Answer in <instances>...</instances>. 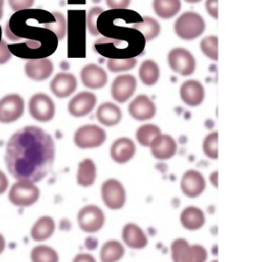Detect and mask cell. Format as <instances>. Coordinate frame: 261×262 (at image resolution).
Wrapping results in <instances>:
<instances>
[{"instance_id":"obj_24","label":"cell","mask_w":261,"mask_h":262,"mask_svg":"<svg viewBox=\"0 0 261 262\" xmlns=\"http://www.w3.org/2000/svg\"><path fill=\"white\" fill-rule=\"evenodd\" d=\"M180 221L186 230L197 231L204 226L205 214L200 208L196 206H189L182 211Z\"/></svg>"},{"instance_id":"obj_4","label":"cell","mask_w":261,"mask_h":262,"mask_svg":"<svg viewBox=\"0 0 261 262\" xmlns=\"http://www.w3.org/2000/svg\"><path fill=\"white\" fill-rule=\"evenodd\" d=\"M40 197V190L35 183L28 180H17L9 190L8 199L17 207H29Z\"/></svg>"},{"instance_id":"obj_46","label":"cell","mask_w":261,"mask_h":262,"mask_svg":"<svg viewBox=\"0 0 261 262\" xmlns=\"http://www.w3.org/2000/svg\"><path fill=\"white\" fill-rule=\"evenodd\" d=\"M3 5H4V0H0V19L3 14Z\"/></svg>"},{"instance_id":"obj_19","label":"cell","mask_w":261,"mask_h":262,"mask_svg":"<svg viewBox=\"0 0 261 262\" xmlns=\"http://www.w3.org/2000/svg\"><path fill=\"white\" fill-rule=\"evenodd\" d=\"M178 145L176 140L166 134H160L150 145V150L154 158L158 160H167L177 153Z\"/></svg>"},{"instance_id":"obj_13","label":"cell","mask_w":261,"mask_h":262,"mask_svg":"<svg viewBox=\"0 0 261 262\" xmlns=\"http://www.w3.org/2000/svg\"><path fill=\"white\" fill-rule=\"evenodd\" d=\"M137 88V80L134 76L126 74L117 77L112 84V96L119 103L127 102Z\"/></svg>"},{"instance_id":"obj_36","label":"cell","mask_w":261,"mask_h":262,"mask_svg":"<svg viewBox=\"0 0 261 262\" xmlns=\"http://www.w3.org/2000/svg\"><path fill=\"white\" fill-rule=\"evenodd\" d=\"M137 66L136 58H108L107 60V69L112 73H122L133 70Z\"/></svg>"},{"instance_id":"obj_38","label":"cell","mask_w":261,"mask_h":262,"mask_svg":"<svg viewBox=\"0 0 261 262\" xmlns=\"http://www.w3.org/2000/svg\"><path fill=\"white\" fill-rule=\"evenodd\" d=\"M35 0H8L9 6L13 11L28 10L34 5Z\"/></svg>"},{"instance_id":"obj_40","label":"cell","mask_w":261,"mask_h":262,"mask_svg":"<svg viewBox=\"0 0 261 262\" xmlns=\"http://www.w3.org/2000/svg\"><path fill=\"white\" fill-rule=\"evenodd\" d=\"M132 0H105L106 5L112 9H126Z\"/></svg>"},{"instance_id":"obj_21","label":"cell","mask_w":261,"mask_h":262,"mask_svg":"<svg viewBox=\"0 0 261 262\" xmlns=\"http://www.w3.org/2000/svg\"><path fill=\"white\" fill-rule=\"evenodd\" d=\"M136 153V145L130 138L123 137L116 140L111 147V156L119 164L129 162Z\"/></svg>"},{"instance_id":"obj_14","label":"cell","mask_w":261,"mask_h":262,"mask_svg":"<svg viewBox=\"0 0 261 262\" xmlns=\"http://www.w3.org/2000/svg\"><path fill=\"white\" fill-rule=\"evenodd\" d=\"M206 188V182L201 172L195 169L188 170L181 180L182 192L189 198L200 196Z\"/></svg>"},{"instance_id":"obj_29","label":"cell","mask_w":261,"mask_h":262,"mask_svg":"<svg viewBox=\"0 0 261 262\" xmlns=\"http://www.w3.org/2000/svg\"><path fill=\"white\" fill-rule=\"evenodd\" d=\"M126 249L124 245L116 240L107 241L103 244L100 251L101 262H119L125 256Z\"/></svg>"},{"instance_id":"obj_26","label":"cell","mask_w":261,"mask_h":262,"mask_svg":"<svg viewBox=\"0 0 261 262\" xmlns=\"http://www.w3.org/2000/svg\"><path fill=\"white\" fill-rule=\"evenodd\" d=\"M97 178V167L91 158H86L79 163L77 171V183L84 187L92 186Z\"/></svg>"},{"instance_id":"obj_3","label":"cell","mask_w":261,"mask_h":262,"mask_svg":"<svg viewBox=\"0 0 261 262\" xmlns=\"http://www.w3.org/2000/svg\"><path fill=\"white\" fill-rule=\"evenodd\" d=\"M205 27L204 18L199 13L187 11L177 18L175 32L180 39L191 41L200 37L204 33Z\"/></svg>"},{"instance_id":"obj_16","label":"cell","mask_w":261,"mask_h":262,"mask_svg":"<svg viewBox=\"0 0 261 262\" xmlns=\"http://www.w3.org/2000/svg\"><path fill=\"white\" fill-rule=\"evenodd\" d=\"M129 114L136 121H149L156 115V105L147 95H139L130 102Z\"/></svg>"},{"instance_id":"obj_33","label":"cell","mask_w":261,"mask_h":262,"mask_svg":"<svg viewBox=\"0 0 261 262\" xmlns=\"http://www.w3.org/2000/svg\"><path fill=\"white\" fill-rule=\"evenodd\" d=\"M55 18L51 21L44 24V28L51 31L58 40H62L67 34V21L64 16L57 11L53 12Z\"/></svg>"},{"instance_id":"obj_44","label":"cell","mask_w":261,"mask_h":262,"mask_svg":"<svg viewBox=\"0 0 261 262\" xmlns=\"http://www.w3.org/2000/svg\"><path fill=\"white\" fill-rule=\"evenodd\" d=\"M210 181H211V183H213V185H214L215 187H217V171L211 173V176H210Z\"/></svg>"},{"instance_id":"obj_41","label":"cell","mask_w":261,"mask_h":262,"mask_svg":"<svg viewBox=\"0 0 261 262\" xmlns=\"http://www.w3.org/2000/svg\"><path fill=\"white\" fill-rule=\"evenodd\" d=\"M217 2H219V0H206V2H205V7H206L208 14L215 19L219 18Z\"/></svg>"},{"instance_id":"obj_34","label":"cell","mask_w":261,"mask_h":262,"mask_svg":"<svg viewBox=\"0 0 261 262\" xmlns=\"http://www.w3.org/2000/svg\"><path fill=\"white\" fill-rule=\"evenodd\" d=\"M217 47H219V39L216 36H208L202 39V41L200 42V49L202 53L209 59H212L215 61L219 59Z\"/></svg>"},{"instance_id":"obj_25","label":"cell","mask_w":261,"mask_h":262,"mask_svg":"<svg viewBox=\"0 0 261 262\" xmlns=\"http://www.w3.org/2000/svg\"><path fill=\"white\" fill-rule=\"evenodd\" d=\"M55 231V222L51 216L44 215L40 217L31 229V237L36 242L48 240Z\"/></svg>"},{"instance_id":"obj_48","label":"cell","mask_w":261,"mask_h":262,"mask_svg":"<svg viewBox=\"0 0 261 262\" xmlns=\"http://www.w3.org/2000/svg\"><path fill=\"white\" fill-rule=\"evenodd\" d=\"M211 262H217V260H214V261H211Z\"/></svg>"},{"instance_id":"obj_22","label":"cell","mask_w":261,"mask_h":262,"mask_svg":"<svg viewBox=\"0 0 261 262\" xmlns=\"http://www.w3.org/2000/svg\"><path fill=\"white\" fill-rule=\"evenodd\" d=\"M122 238L124 243L132 249H143L148 245V238L144 231L136 224L129 223L123 228Z\"/></svg>"},{"instance_id":"obj_12","label":"cell","mask_w":261,"mask_h":262,"mask_svg":"<svg viewBox=\"0 0 261 262\" xmlns=\"http://www.w3.org/2000/svg\"><path fill=\"white\" fill-rule=\"evenodd\" d=\"M97 98L95 94L89 91H83L74 96L68 105V111L75 118L88 116L96 106Z\"/></svg>"},{"instance_id":"obj_5","label":"cell","mask_w":261,"mask_h":262,"mask_svg":"<svg viewBox=\"0 0 261 262\" xmlns=\"http://www.w3.org/2000/svg\"><path fill=\"white\" fill-rule=\"evenodd\" d=\"M171 258L173 262H206V249L198 244H190L185 239H176L171 243Z\"/></svg>"},{"instance_id":"obj_2","label":"cell","mask_w":261,"mask_h":262,"mask_svg":"<svg viewBox=\"0 0 261 262\" xmlns=\"http://www.w3.org/2000/svg\"><path fill=\"white\" fill-rule=\"evenodd\" d=\"M120 32V37L101 38L95 42V49L101 55L108 58H136L144 50L146 41L143 36L134 29L115 27Z\"/></svg>"},{"instance_id":"obj_28","label":"cell","mask_w":261,"mask_h":262,"mask_svg":"<svg viewBox=\"0 0 261 262\" xmlns=\"http://www.w3.org/2000/svg\"><path fill=\"white\" fill-rule=\"evenodd\" d=\"M155 14L163 19L176 16L181 10V0H153L152 3Z\"/></svg>"},{"instance_id":"obj_35","label":"cell","mask_w":261,"mask_h":262,"mask_svg":"<svg viewBox=\"0 0 261 262\" xmlns=\"http://www.w3.org/2000/svg\"><path fill=\"white\" fill-rule=\"evenodd\" d=\"M217 142H219V133L212 132L208 134L205 139L203 140L202 149L204 154L211 159H217L219 157V149H217Z\"/></svg>"},{"instance_id":"obj_43","label":"cell","mask_w":261,"mask_h":262,"mask_svg":"<svg viewBox=\"0 0 261 262\" xmlns=\"http://www.w3.org/2000/svg\"><path fill=\"white\" fill-rule=\"evenodd\" d=\"M8 188V180L6 176L0 170V195H2Z\"/></svg>"},{"instance_id":"obj_27","label":"cell","mask_w":261,"mask_h":262,"mask_svg":"<svg viewBox=\"0 0 261 262\" xmlns=\"http://www.w3.org/2000/svg\"><path fill=\"white\" fill-rule=\"evenodd\" d=\"M130 28L138 31L146 42L154 40L160 33L159 23L150 16H143L141 20L134 23Z\"/></svg>"},{"instance_id":"obj_15","label":"cell","mask_w":261,"mask_h":262,"mask_svg":"<svg viewBox=\"0 0 261 262\" xmlns=\"http://www.w3.org/2000/svg\"><path fill=\"white\" fill-rule=\"evenodd\" d=\"M80 77L83 85L91 90L103 88L107 84L108 79L106 72L95 63L85 66L81 71Z\"/></svg>"},{"instance_id":"obj_47","label":"cell","mask_w":261,"mask_h":262,"mask_svg":"<svg viewBox=\"0 0 261 262\" xmlns=\"http://www.w3.org/2000/svg\"><path fill=\"white\" fill-rule=\"evenodd\" d=\"M185 1H187V2H189V3H197V2H199V1H201V0H185Z\"/></svg>"},{"instance_id":"obj_18","label":"cell","mask_w":261,"mask_h":262,"mask_svg":"<svg viewBox=\"0 0 261 262\" xmlns=\"http://www.w3.org/2000/svg\"><path fill=\"white\" fill-rule=\"evenodd\" d=\"M53 73V63L48 58L29 59L25 64V74L33 81L47 80Z\"/></svg>"},{"instance_id":"obj_7","label":"cell","mask_w":261,"mask_h":262,"mask_svg":"<svg viewBox=\"0 0 261 262\" xmlns=\"http://www.w3.org/2000/svg\"><path fill=\"white\" fill-rule=\"evenodd\" d=\"M101 197L103 203L112 210L122 209L127 200L124 185L117 179H108L101 186Z\"/></svg>"},{"instance_id":"obj_20","label":"cell","mask_w":261,"mask_h":262,"mask_svg":"<svg viewBox=\"0 0 261 262\" xmlns=\"http://www.w3.org/2000/svg\"><path fill=\"white\" fill-rule=\"evenodd\" d=\"M76 77L70 73H58L50 83V90L57 98H67L77 89Z\"/></svg>"},{"instance_id":"obj_37","label":"cell","mask_w":261,"mask_h":262,"mask_svg":"<svg viewBox=\"0 0 261 262\" xmlns=\"http://www.w3.org/2000/svg\"><path fill=\"white\" fill-rule=\"evenodd\" d=\"M103 8L102 7H92L89 11H88V15H87V28L88 31L91 35L93 36H98L99 32L97 30V19L100 16V14L103 12Z\"/></svg>"},{"instance_id":"obj_6","label":"cell","mask_w":261,"mask_h":262,"mask_svg":"<svg viewBox=\"0 0 261 262\" xmlns=\"http://www.w3.org/2000/svg\"><path fill=\"white\" fill-rule=\"evenodd\" d=\"M167 61L171 71L183 77L193 75L197 66L194 55L183 47L171 49L168 52Z\"/></svg>"},{"instance_id":"obj_1","label":"cell","mask_w":261,"mask_h":262,"mask_svg":"<svg viewBox=\"0 0 261 262\" xmlns=\"http://www.w3.org/2000/svg\"><path fill=\"white\" fill-rule=\"evenodd\" d=\"M54 158L52 137L35 126L15 132L7 142L4 155L6 168L14 179L33 183L40 182L50 172Z\"/></svg>"},{"instance_id":"obj_23","label":"cell","mask_w":261,"mask_h":262,"mask_svg":"<svg viewBox=\"0 0 261 262\" xmlns=\"http://www.w3.org/2000/svg\"><path fill=\"white\" fill-rule=\"evenodd\" d=\"M97 121L105 127H115L119 125L123 119L121 108L112 102L102 103L96 112Z\"/></svg>"},{"instance_id":"obj_32","label":"cell","mask_w":261,"mask_h":262,"mask_svg":"<svg viewBox=\"0 0 261 262\" xmlns=\"http://www.w3.org/2000/svg\"><path fill=\"white\" fill-rule=\"evenodd\" d=\"M32 262H59L58 253L51 247L39 245L31 251Z\"/></svg>"},{"instance_id":"obj_9","label":"cell","mask_w":261,"mask_h":262,"mask_svg":"<svg viewBox=\"0 0 261 262\" xmlns=\"http://www.w3.org/2000/svg\"><path fill=\"white\" fill-rule=\"evenodd\" d=\"M78 224L80 229L88 234L99 232L105 224V215L101 208L90 204L83 207L78 213Z\"/></svg>"},{"instance_id":"obj_45","label":"cell","mask_w":261,"mask_h":262,"mask_svg":"<svg viewBox=\"0 0 261 262\" xmlns=\"http://www.w3.org/2000/svg\"><path fill=\"white\" fill-rule=\"evenodd\" d=\"M5 249V239L4 237L0 234V254L4 251Z\"/></svg>"},{"instance_id":"obj_8","label":"cell","mask_w":261,"mask_h":262,"mask_svg":"<svg viewBox=\"0 0 261 262\" xmlns=\"http://www.w3.org/2000/svg\"><path fill=\"white\" fill-rule=\"evenodd\" d=\"M106 139V132L96 125H85L79 128L74 135V143L81 149L100 147L104 144Z\"/></svg>"},{"instance_id":"obj_30","label":"cell","mask_w":261,"mask_h":262,"mask_svg":"<svg viewBox=\"0 0 261 262\" xmlns=\"http://www.w3.org/2000/svg\"><path fill=\"white\" fill-rule=\"evenodd\" d=\"M159 68L155 61L148 59L141 63L139 69V78L144 85H155L159 80Z\"/></svg>"},{"instance_id":"obj_42","label":"cell","mask_w":261,"mask_h":262,"mask_svg":"<svg viewBox=\"0 0 261 262\" xmlns=\"http://www.w3.org/2000/svg\"><path fill=\"white\" fill-rule=\"evenodd\" d=\"M73 262H97L96 259L94 258V256H92L91 254H87V253H80L78 254Z\"/></svg>"},{"instance_id":"obj_10","label":"cell","mask_w":261,"mask_h":262,"mask_svg":"<svg viewBox=\"0 0 261 262\" xmlns=\"http://www.w3.org/2000/svg\"><path fill=\"white\" fill-rule=\"evenodd\" d=\"M29 113L35 121L47 123L54 118L55 104L47 94L37 93L29 101Z\"/></svg>"},{"instance_id":"obj_11","label":"cell","mask_w":261,"mask_h":262,"mask_svg":"<svg viewBox=\"0 0 261 262\" xmlns=\"http://www.w3.org/2000/svg\"><path fill=\"white\" fill-rule=\"evenodd\" d=\"M25 111V101L18 94H8L0 99V123L11 124L19 120Z\"/></svg>"},{"instance_id":"obj_17","label":"cell","mask_w":261,"mask_h":262,"mask_svg":"<svg viewBox=\"0 0 261 262\" xmlns=\"http://www.w3.org/2000/svg\"><path fill=\"white\" fill-rule=\"evenodd\" d=\"M180 96L186 105L196 107L204 101L205 90L199 81L188 80L181 86Z\"/></svg>"},{"instance_id":"obj_39","label":"cell","mask_w":261,"mask_h":262,"mask_svg":"<svg viewBox=\"0 0 261 262\" xmlns=\"http://www.w3.org/2000/svg\"><path fill=\"white\" fill-rule=\"evenodd\" d=\"M11 57L8 45L4 40H0V64L6 63Z\"/></svg>"},{"instance_id":"obj_31","label":"cell","mask_w":261,"mask_h":262,"mask_svg":"<svg viewBox=\"0 0 261 262\" xmlns=\"http://www.w3.org/2000/svg\"><path fill=\"white\" fill-rule=\"evenodd\" d=\"M161 134L160 129L152 124L141 126L136 131V139L143 147H150L152 142Z\"/></svg>"}]
</instances>
